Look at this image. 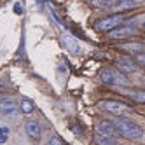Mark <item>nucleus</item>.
I'll return each instance as SVG.
<instances>
[{"mask_svg": "<svg viewBox=\"0 0 145 145\" xmlns=\"http://www.w3.org/2000/svg\"><path fill=\"white\" fill-rule=\"evenodd\" d=\"M114 126H116V129L119 131V135H122V137H126V138H129V140L140 142V143L145 140V133H143V129L138 126L137 122H133L131 119L117 117V121L114 122Z\"/></svg>", "mask_w": 145, "mask_h": 145, "instance_id": "1", "label": "nucleus"}, {"mask_svg": "<svg viewBox=\"0 0 145 145\" xmlns=\"http://www.w3.org/2000/svg\"><path fill=\"white\" fill-rule=\"evenodd\" d=\"M100 82L108 86H124L128 84V79L117 68H103L100 70Z\"/></svg>", "mask_w": 145, "mask_h": 145, "instance_id": "2", "label": "nucleus"}, {"mask_svg": "<svg viewBox=\"0 0 145 145\" xmlns=\"http://www.w3.org/2000/svg\"><path fill=\"white\" fill-rule=\"evenodd\" d=\"M100 107L103 110L114 114V116H117V117H126L131 112V108L128 105H124V103H121V101H100Z\"/></svg>", "mask_w": 145, "mask_h": 145, "instance_id": "3", "label": "nucleus"}, {"mask_svg": "<svg viewBox=\"0 0 145 145\" xmlns=\"http://www.w3.org/2000/svg\"><path fill=\"white\" fill-rule=\"evenodd\" d=\"M122 23H124V16L122 14H112V16L101 19L98 23V32H110V30H114L116 26H119Z\"/></svg>", "mask_w": 145, "mask_h": 145, "instance_id": "4", "label": "nucleus"}, {"mask_svg": "<svg viewBox=\"0 0 145 145\" xmlns=\"http://www.w3.org/2000/svg\"><path fill=\"white\" fill-rule=\"evenodd\" d=\"M137 32H138V30L135 28V26H131V25H119V26H116L114 30H110V32H107V33H108V37L112 40H119V39L131 37Z\"/></svg>", "mask_w": 145, "mask_h": 145, "instance_id": "5", "label": "nucleus"}, {"mask_svg": "<svg viewBox=\"0 0 145 145\" xmlns=\"http://www.w3.org/2000/svg\"><path fill=\"white\" fill-rule=\"evenodd\" d=\"M61 44H63V46L68 49V53L74 54V56L80 53V44L77 42V39L72 35V33H68V32H63V33H61Z\"/></svg>", "mask_w": 145, "mask_h": 145, "instance_id": "6", "label": "nucleus"}, {"mask_svg": "<svg viewBox=\"0 0 145 145\" xmlns=\"http://www.w3.org/2000/svg\"><path fill=\"white\" fill-rule=\"evenodd\" d=\"M137 5H138L137 0H110L108 5L105 9H108V11L122 12V11H128V9H133V7H137Z\"/></svg>", "mask_w": 145, "mask_h": 145, "instance_id": "7", "label": "nucleus"}, {"mask_svg": "<svg viewBox=\"0 0 145 145\" xmlns=\"http://www.w3.org/2000/svg\"><path fill=\"white\" fill-rule=\"evenodd\" d=\"M96 133H100V135H107V137H114V138H117V135H119V131L116 129V126H114V122H110V121H100V122H96Z\"/></svg>", "mask_w": 145, "mask_h": 145, "instance_id": "8", "label": "nucleus"}, {"mask_svg": "<svg viewBox=\"0 0 145 145\" xmlns=\"http://www.w3.org/2000/svg\"><path fill=\"white\" fill-rule=\"evenodd\" d=\"M117 70L119 72H124V74H135L138 70V65L128 56H122L117 59Z\"/></svg>", "mask_w": 145, "mask_h": 145, "instance_id": "9", "label": "nucleus"}, {"mask_svg": "<svg viewBox=\"0 0 145 145\" xmlns=\"http://www.w3.org/2000/svg\"><path fill=\"white\" fill-rule=\"evenodd\" d=\"M18 110V103L11 98H2L0 100V114L4 116H14Z\"/></svg>", "mask_w": 145, "mask_h": 145, "instance_id": "10", "label": "nucleus"}, {"mask_svg": "<svg viewBox=\"0 0 145 145\" xmlns=\"http://www.w3.org/2000/svg\"><path fill=\"white\" fill-rule=\"evenodd\" d=\"M25 131H26V135L32 140H39L40 138V124L37 122V121H28L26 124H25Z\"/></svg>", "mask_w": 145, "mask_h": 145, "instance_id": "11", "label": "nucleus"}, {"mask_svg": "<svg viewBox=\"0 0 145 145\" xmlns=\"http://www.w3.org/2000/svg\"><path fill=\"white\" fill-rule=\"evenodd\" d=\"M95 143L96 145H119L114 137H107V135H100V133H95Z\"/></svg>", "mask_w": 145, "mask_h": 145, "instance_id": "12", "label": "nucleus"}, {"mask_svg": "<svg viewBox=\"0 0 145 145\" xmlns=\"http://www.w3.org/2000/svg\"><path fill=\"white\" fill-rule=\"evenodd\" d=\"M122 49H124V51H128V53H131V54H138V53H143V44H140V42L124 44Z\"/></svg>", "mask_w": 145, "mask_h": 145, "instance_id": "13", "label": "nucleus"}, {"mask_svg": "<svg viewBox=\"0 0 145 145\" xmlns=\"http://www.w3.org/2000/svg\"><path fill=\"white\" fill-rule=\"evenodd\" d=\"M19 108H21L23 114H32L35 110V105H33V101H30L28 98H23L21 103H19Z\"/></svg>", "mask_w": 145, "mask_h": 145, "instance_id": "14", "label": "nucleus"}, {"mask_svg": "<svg viewBox=\"0 0 145 145\" xmlns=\"http://www.w3.org/2000/svg\"><path fill=\"white\" fill-rule=\"evenodd\" d=\"M129 96H131L135 101H138V103H143V101H145V93H143L142 89H138V91H133Z\"/></svg>", "mask_w": 145, "mask_h": 145, "instance_id": "15", "label": "nucleus"}, {"mask_svg": "<svg viewBox=\"0 0 145 145\" xmlns=\"http://www.w3.org/2000/svg\"><path fill=\"white\" fill-rule=\"evenodd\" d=\"M108 2H110V0H93V5H95V7H98V9H105L107 5H108Z\"/></svg>", "mask_w": 145, "mask_h": 145, "instance_id": "16", "label": "nucleus"}, {"mask_svg": "<svg viewBox=\"0 0 145 145\" xmlns=\"http://www.w3.org/2000/svg\"><path fill=\"white\" fill-rule=\"evenodd\" d=\"M137 65H143L145 63V56H143V53H138L137 54V61H135Z\"/></svg>", "mask_w": 145, "mask_h": 145, "instance_id": "17", "label": "nucleus"}, {"mask_svg": "<svg viewBox=\"0 0 145 145\" xmlns=\"http://www.w3.org/2000/svg\"><path fill=\"white\" fill-rule=\"evenodd\" d=\"M14 12L16 14H23V5L21 4H14Z\"/></svg>", "mask_w": 145, "mask_h": 145, "instance_id": "18", "label": "nucleus"}, {"mask_svg": "<svg viewBox=\"0 0 145 145\" xmlns=\"http://www.w3.org/2000/svg\"><path fill=\"white\" fill-rule=\"evenodd\" d=\"M49 145H63V142H61L59 138H56V137H54V138H51V142H49Z\"/></svg>", "mask_w": 145, "mask_h": 145, "instance_id": "19", "label": "nucleus"}, {"mask_svg": "<svg viewBox=\"0 0 145 145\" xmlns=\"http://www.w3.org/2000/svg\"><path fill=\"white\" fill-rule=\"evenodd\" d=\"M72 129H74V131H77V133H79V137H82V135H84V133H82V129L79 128V124H75V126H72Z\"/></svg>", "mask_w": 145, "mask_h": 145, "instance_id": "20", "label": "nucleus"}, {"mask_svg": "<svg viewBox=\"0 0 145 145\" xmlns=\"http://www.w3.org/2000/svg\"><path fill=\"white\" fill-rule=\"evenodd\" d=\"M0 135H2V137L5 135V137H7V135H9V128H7V126H5V128H0Z\"/></svg>", "mask_w": 145, "mask_h": 145, "instance_id": "21", "label": "nucleus"}, {"mask_svg": "<svg viewBox=\"0 0 145 145\" xmlns=\"http://www.w3.org/2000/svg\"><path fill=\"white\" fill-rule=\"evenodd\" d=\"M137 2H142V0H137Z\"/></svg>", "mask_w": 145, "mask_h": 145, "instance_id": "22", "label": "nucleus"}]
</instances>
